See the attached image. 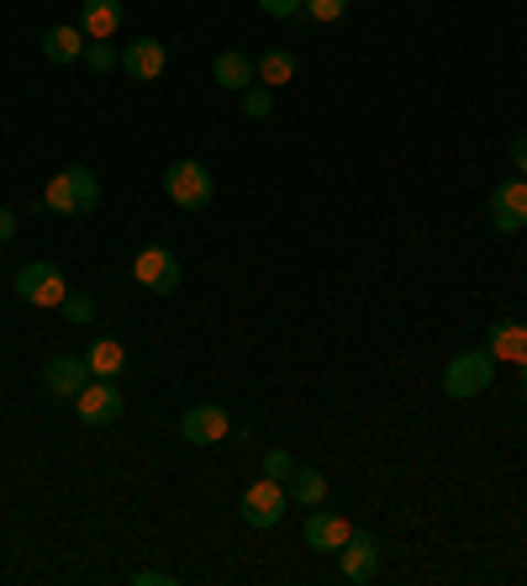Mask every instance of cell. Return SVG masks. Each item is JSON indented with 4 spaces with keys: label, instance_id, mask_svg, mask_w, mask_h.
Segmentation results:
<instances>
[{
    "label": "cell",
    "instance_id": "obj_1",
    "mask_svg": "<svg viewBox=\"0 0 527 586\" xmlns=\"http://www.w3.org/2000/svg\"><path fill=\"white\" fill-rule=\"evenodd\" d=\"M164 195L180 206V212H206L212 195H216V180L201 159H180V164L164 170Z\"/></svg>",
    "mask_w": 527,
    "mask_h": 586
},
{
    "label": "cell",
    "instance_id": "obj_2",
    "mask_svg": "<svg viewBox=\"0 0 527 586\" xmlns=\"http://www.w3.org/2000/svg\"><path fill=\"white\" fill-rule=\"evenodd\" d=\"M491 381H496V354H491V349H464V354H454L449 370H443V391L459 396V402H464V396H485Z\"/></svg>",
    "mask_w": 527,
    "mask_h": 586
},
{
    "label": "cell",
    "instance_id": "obj_3",
    "mask_svg": "<svg viewBox=\"0 0 527 586\" xmlns=\"http://www.w3.org/2000/svg\"><path fill=\"white\" fill-rule=\"evenodd\" d=\"M74 407H79V423H90V428H111L127 407V396H121L117 381H106V375H90L85 391L74 396Z\"/></svg>",
    "mask_w": 527,
    "mask_h": 586
},
{
    "label": "cell",
    "instance_id": "obj_4",
    "mask_svg": "<svg viewBox=\"0 0 527 586\" xmlns=\"http://www.w3.org/2000/svg\"><path fill=\"white\" fill-rule=\"evenodd\" d=\"M17 296L32 301V307H58L69 286H64V269L49 265V259H32V265L17 269Z\"/></svg>",
    "mask_w": 527,
    "mask_h": 586
},
{
    "label": "cell",
    "instance_id": "obj_5",
    "mask_svg": "<svg viewBox=\"0 0 527 586\" xmlns=\"http://www.w3.org/2000/svg\"><path fill=\"white\" fill-rule=\"evenodd\" d=\"M286 508H290V491H286V481H254V487L243 491V523L248 529H275L280 518H286Z\"/></svg>",
    "mask_w": 527,
    "mask_h": 586
},
{
    "label": "cell",
    "instance_id": "obj_6",
    "mask_svg": "<svg viewBox=\"0 0 527 586\" xmlns=\"http://www.w3.org/2000/svg\"><path fill=\"white\" fill-rule=\"evenodd\" d=\"M132 275H138V286H148V291H180V254H169L164 244H148L138 248V259H132Z\"/></svg>",
    "mask_w": 527,
    "mask_h": 586
},
{
    "label": "cell",
    "instance_id": "obj_7",
    "mask_svg": "<svg viewBox=\"0 0 527 586\" xmlns=\"http://www.w3.org/2000/svg\"><path fill=\"white\" fill-rule=\"evenodd\" d=\"M337 571H343V582H354V586L375 582V576H380V539L354 529V534H348V544L337 550Z\"/></svg>",
    "mask_w": 527,
    "mask_h": 586
},
{
    "label": "cell",
    "instance_id": "obj_8",
    "mask_svg": "<svg viewBox=\"0 0 527 586\" xmlns=\"http://www.w3.org/2000/svg\"><path fill=\"white\" fill-rule=\"evenodd\" d=\"M491 227H496V233L527 227V180L523 174H512V180H502V185L491 191Z\"/></svg>",
    "mask_w": 527,
    "mask_h": 586
},
{
    "label": "cell",
    "instance_id": "obj_9",
    "mask_svg": "<svg viewBox=\"0 0 527 586\" xmlns=\"http://www.w3.org/2000/svg\"><path fill=\"white\" fill-rule=\"evenodd\" d=\"M227 434H233V423H227V413L216 402H201V407L180 417V439L185 444H222Z\"/></svg>",
    "mask_w": 527,
    "mask_h": 586
},
{
    "label": "cell",
    "instance_id": "obj_10",
    "mask_svg": "<svg viewBox=\"0 0 527 586\" xmlns=\"http://www.w3.org/2000/svg\"><path fill=\"white\" fill-rule=\"evenodd\" d=\"M85 381H90V365L79 360V354H53L49 365H43V386L53 391V396H79L85 391Z\"/></svg>",
    "mask_w": 527,
    "mask_h": 586
},
{
    "label": "cell",
    "instance_id": "obj_11",
    "mask_svg": "<svg viewBox=\"0 0 527 586\" xmlns=\"http://www.w3.org/2000/svg\"><path fill=\"white\" fill-rule=\"evenodd\" d=\"M121 17H127L121 0H85V6H79V32H85L90 43H106V38H117Z\"/></svg>",
    "mask_w": 527,
    "mask_h": 586
},
{
    "label": "cell",
    "instance_id": "obj_12",
    "mask_svg": "<svg viewBox=\"0 0 527 586\" xmlns=\"http://www.w3.org/2000/svg\"><path fill=\"white\" fill-rule=\"evenodd\" d=\"M169 64V49L159 38H138V43H127L121 49V70L132 74V79H159Z\"/></svg>",
    "mask_w": 527,
    "mask_h": 586
},
{
    "label": "cell",
    "instance_id": "obj_13",
    "mask_svg": "<svg viewBox=\"0 0 527 586\" xmlns=\"http://www.w3.org/2000/svg\"><path fill=\"white\" fill-rule=\"evenodd\" d=\"M485 339H491L485 349H491L496 360H506V365H527V322H496Z\"/></svg>",
    "mask_w": 527,
    "mask_h": 586
},
{
    "label": "cell",
    "instance_id": "obj_14",
    "mask_svg": "<svg viewBox=\"0 0 527 586\" xmlns=\"http://www.w3.org/2000/svg\"><path fill=\"white\" fill-rule=\"evenodd\" d=\"M348 534H354V529H348V518H337V513H312L306 518V544H312V550H343V544H348Z\"/></svg>",
    "mask_w": 527,
    "mask_h": 586
},
{
    "label": "cell",
    "instance_id": "obj_15",
    "mask_svg": "<svg viewBox=\"0 0 527 586\" xmlns=\"http://www.w3.org/2000/svg\"><path fill=\"white\" fill-rule=\"evenodd\" d=\"M286 491H290V502H301V508H322V497H327V476L312 470V465H295V470H290V481H286Z\"/></svg>",
    "mask_w": 527,
    "mask_h": 586
},
{
    "label": "cell",
    "instance_id": "obj_16",
    "mask_svg": "<svg viewBox=\"0 0 527 586\" xmlns=\"http://www.w3.org/2000/svg\"><path fill=\"white\" fill-rule=\"evenodd\" d=\"M212 74H216V85H222V90H248V85H254V58L227 49V53H216Z\"/></svg>",
    "mask_w": 527,
    "mask_h": 586
},
{
    "label": "cell",
    "instance_id": "obj_17",
    "mask_svg": "<svg viewBox=\"0 0 527 586\" xmlns=\"http://www.w3.org/2000/svg\"><path fill=\"white\" fill-rule=\"evenodd\" d=\"M254 79L269 85V90H275V85H290V79H295V53H290V49L259 53V58H254Z\"/></svg>",
    "mask_w": 527,
    "mask_h": 586
},
{
    "label": "cell",
    "instance_id": "obj_18",
    "mask_svg": "<svg viewBox=\"0 0 527 586\" xmlns=\"http://www.w3.org/2000/svg\"><path fill=\"white\" fill-rule=\"evenodd\" d=\"M85 32L79 26H53L49 38H43V53H49L53 64H74V58H85Z\"/></svg>",
    "mask_w": 527,
    "mask_h": 586
},
{
    "label": "cell",
    "instance_id": "obj_19",
    "mask_svg": "<svg viewBox=\"0 0 527 586\" xmlns=\"http://www.w3.org/2000/svg\"><path fill=\"white\" fill-rule=\"evenodd\" d=\"M85 365H90V375H106V381H111V375L127 365V349H121L117 339H96L90 354H85Z\"/></svg>",
    "mask_w": 527,
    "mask_h": 586
},
{
    "label": "cell",
    "instance_id": "obj_20",
    "mask_svg": "<svg viewBox=\"0 0 527 586\" xmlns=\"http://www.w3.org/2000/svg\"><path fill=\"white\" fill-rule=\"evenodd\" d=\"M69 185H74V212H79V217H85V212H96L100 206V180L90 170H85V164H69Z\"/></svg>",
    "mask_w": 527,
    "mask_h": 586
},
{
    "label": "cell",
    "instance_id": "obj_21",
    "mask_svg": "<svg viewBox=\"0 0 527 586\" xmlns=\"http://www.w3.org/2000/svg\"><path fill=\"white\" fill-rule=\"evenodd\" d=\"M43 201H49V212H58V217H79V212H74V185H69V174H64V170L49 180Z\"/></svg>",
    "mask_w": 527,
    "mask_h": 586
},
{
    "label": "cell",
    "instance_id": "obj_22",
    "mask_svg": "<svg viewBox=\"0 0 527 586\" xmlns=\"http://www.w3.org/2000/svg\"><path fill=\"white\" fill-rule=\"evenodd\" d=\"M269 111H275V90H269V85H248V90H243V117H248V122H264Z\"/></svg>",
    "mask_w": 527,
    "mask_h": 586
},
{
    "label": "cell",
    "instance_id": "obj_23",
    "mask_svg": "<svg viewBox=\"0 0 527 586\" xmlns=\"http://www.w3.org/2000/svg\"><path fill=\"white\" fill-rule=\"evenodd\" d=\"M85 64H90L96 74H106V70H117L121 64V53L111 49V43H85Z\"/></svg>",
    "mask_w": 527,
    "mask_h": 586
},
{
    "label": "cell",
    "instance_id": "obj_24",
    "mask_svg": "<svg viewBox=\"0 0 527 586\" xmlns=\"http://www.w3.org/2000/svg\"><path fill=\"white\" fill-rule=\"evenodd\" d=\"M301 11H306L312 22H322V26H327V22H337V17L348 11V0H306Z\"/></svg>",
    "mask_w": 527,
    "mask_h": 586
},
{
    "label": "cell",
    "instance_id": "obj_25",
    "mask_svg": "<svg viewBox=\"0 0 527 586\" xmlns=\"http://www.w3.org/2000/svg\"><path fill=\"white\" fill-rule=\"evenodd\" d=\"M58 307H64V318H69V322H90V318H96V301H90V296H79V291H69Z\"/></svg>",
    "mask_w": 527,
    "mask_h": 586
},
{
    "label": "cell",
    "instance_id": "obj_26",
    "mask_svg": "<svg viewBox=\"0 0 527 586\" xmlns=\"http://www.w3.org/2000/svg\"><path fill=\"white\" fill-rule=\"evenodd\" d=\"M290 470H295V460H290L286 449H269V455H264V476H269V481H290Z\"/></svg>",
    "mask_w": 527,
    "mask_h": 586
},
{
    "label": "cell",
    "instance_id": "obj_27",
    "mask_svg": "<svg viewBox=\"0 0 527 586\" xmlns=\"http://www.w3.org/2000/svg\"><path fill=\"white\" fill-rule=\"evenodd\" d=\"M259 6L269 11V17H295V11H301L306 0H259Z\"/></svg>",
    "mask_w": 527,
    "mask_h": 586
},
{
    "label": "cell",
    "instance_id": "obj_28",
    "mask_svg": "<svg viewBox=\"0 0 527 586\" xmlns=\"http://www.w3.org/2000/svg\"><path fill=\"white\" fill-rule=\"evenodd\" d=\"M512 164H517V174L527 180V132H517V138H512Z\"/></svg>",
    "mask_w": 527,
    "mask_h": 586
},
{
    "label": "cell",
    "instance_id": "obj_29",
    "mask_svg": "<svg viewBox=\"0 0 527 586\" xmlns=\"http://www.w3.org/2000/svg\"><path fill=\"white\" fill-rule=\"evenodd\" d=\"M132 582L138 586H174V576H169V571H138Z\"/></svg>",
    "mask_w": 527,
    "mask_h": 586
},
{
    "label": "cell",
    "instance_id": "obj_30",
    "mask_svg": "<svg viewBox=\"0 0 527 586\" xmlns=\"http://www.w3.org/2000/svg\"><path fill=\"white\" fill-rule=\"evenodd\" d=\"M11 233H17V212L0 201V244H11Z\"/></svg>",
    "mask_w": 527,
    "mask_h": 586
},
{
    "label": "cell",
    "instance_id": "obj_31",
    "mask_svg": "<svg viewBox=\"0 0 527 586\" xmlns=\"http://www.w3.org/2000/svg\"><path fill=\"white\" fill-rule=\"evenodd\" d=\"M517 370H523V407H527V365H517Z\"/></svg>",
    "mask_w": 527,
    "mask_h": 586
}]
</instances>
